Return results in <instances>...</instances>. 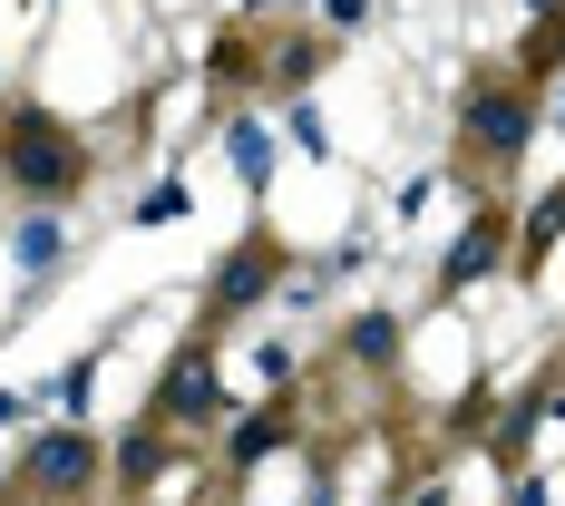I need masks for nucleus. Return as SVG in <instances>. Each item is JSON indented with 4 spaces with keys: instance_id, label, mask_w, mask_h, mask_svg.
<instances>
[{
    "instance_id": "obj_1",
    "label": "nucleus",
    "mask_w": 565,
    "mask_h": 506,
    "mask_svg": "<svg viewBox=\"0 0 565 506\" xmlns=\"http://www.w3.org/2000/svg\"><path fill=\"white\" fill-rule=\"evenodd\" d=\"M0 166H10V185H20V195H68V185L88 175V157H78V137H68L58 117L20 108V117H10V147H0Z\"/></svg>"
},
{
    "instance_id": "obj_2",
    "label": "nucleus",
    "mask_w": 565,
    "mask_h": 506,
    "mask_svg": "<svg viewBox=\"0 0 565 506\" xmlns=\"http://www.w3.org/2000/svg\"><path fill=\"white\" fill-rule=\"evenodd\" d=\"M458 137H468L478 166H516V147H526V98H516V88H478L468 117H458Z\"/></svg>"
},
{
    "instance_id": "obj_3",
    "label": "nucleus",
    "mask_w": 565,
    "mask_h": 506,
    "mask_svg": "<svg viewBox=\"0 0 565 506\" xmlns=\"http://www.w3.org/2000/svg\"><path fill=\"white\" fill-rule=\"evenodd\" d=\"M30 487H50V497L98 487V439H88V429H50V439H30Z\"/></svg>"
},
{
    "instance_id": "obj_4",
    "label": "nucleus",
    "mask_w": 565,
    "mask_h": 506,
    "mask_svg": "<svg viewBox=\"0 0 565 506\" xmlns=\"http://www.w3.org/2000/svg\"><path fill=\"white\" fill-rule=\"evenodd\" d=\"M264 282H274V254H254V244H244L225 273H215V312H244V302H264Z\"/></svg>"
},
{
    "instance_id": "obj_5",
    "label": "nucleus",
    "mask_w": 565,
    "mask_h": 506,
    "mask_svg": "<svg viewBox=\"0 0 565 506\" xmlns=\"http://www.w3.org/2000/svg\"><path fill=\"white\" fill-rule=\"evenodd\" d=\"M167 409H175V419H205V409H215V360H205V351H185V360H175Z\"/></svg>"
},
{
    "instance_id": "obj_6",
    "label": "nucleus",
    "mask_w": 565,
    "mask_h": 506,
    "mask_svg": "<svg viewBox=\"0 0 565 506\" xmlns=\"http://www.w3.org/2000/svg\"><path fill=\"white\" fill-rule=\"evenodd\" d=\"M498 254H508V234H498V225H468V234H458V254H449V292H458V282H478Z\"/></svg>"
},
{
    "instance_id": "obj_7",
    "label": "nucleus",
    "mask_w": 565,
    "mask_h": 506,
    "mask_svg": "<svg viewBox=\"0 0 565 506\" xmlns=\"http://www.w3.org/2000/svg\"><path fill=\"white\" fill-rule=\"evenodd\" d=\"M234 175H244V185H264V175H274V137H264L254 117H234Z\"/></svg>"
},
{
    "instance_id": "obj_8",
    "label": "nucleus",
    "mask_w": 565,
    "mask_h": 506,
    "mask_svg": "<svg viewBox=\"0 0 565 506\" xmlns=\"http://www.w3.org/2000/svg\"><path fill=\"white\" fill-rule=\"evenodd\" d=\"M157 457H167V439H157V429H137L127 457H117V477H127V487H147V477H157Z\"/></svg>"
},
{
    "instance_id": "obj_9",
    "label": "nucleus",
    "mask_w": 565,
    "mask_h": 506,
    "mask_svg": "<svg viewBox=\"0 0 565 506\" xmlns=\"http://www.w3.org/2000/svg\"><path fill=\"white\" fill-rule=\"evenodd\" d=\"M391 351H399V332L381 322V312H371V322H351V360H371V370H381Z\"/></svg>"
},
{
    "instance_id": "obj_10",
    "label": "nucleus",
    "mask_w": 565,
    "mask_h": 506,
    "mask_svg": "<svg viewBox=\"0 0 565 506\" xmlns=\"http://www.w3.org/2000/svg\"><path fill=\"white\" fill-rule=\"evenodd\" d=\"M175 215H185V185H157V195H147V215H137V225H175Z\"/></svg>"
}]
</instances>
